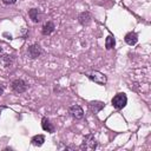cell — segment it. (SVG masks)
<instances>
[{
    "label": "cell",
    "instance_id": "5",
    "mask_svg": "<svg viewBox=\"0 0 151 151\" xmlns=\"http://www.w3.org/2000/svg\"><path fill=\"white\" fill-rule=\"evenodd\" d=\"M27 52H28V55H29L31 59H35V58L40 57L44 51H42V48H41L38 44H34V45H31V46L28 47Z\"/></svg>",
    "mask_w": 151,
    "mask_h": 151
},
{
    "label": "cell",
    "instance_id": "15",
    "mask_svg": "<svg viewBox=\"0 0 151 151\" xmlns=\"http://www.w3.org/2000/svg\"><path fill=\"white\" fill-rule=\"evenodd\" d=\"M4 5H13L17 2V0H1Z\"/></svg>",
    "mask_w": 151,
    "mask_h": 151
},
{
    "label": "cell",
    "instance_id": "1",
    "mask_svg": "<svg viewBox=\"0 0 151 151\" xmlns=\"http://www.w3.org/2000/svg\"><path fill=\"white\" fill-rule=\"evenodd\" d=\"M87 77L91 81L98 84V85H105L107 83V78L104 73L99 72V71H92L90 73H87Z\"/></svg>",
    "mask_w": 151,
    "mask_h": 151
},
{
    "label": "cell",
    "instance_id": "14",
    "mask_svg": "<svg viewBox=\"0 0 151 151\" xmlns=\"http://www.w3.org/2000/svg\"><path fill=\"white\" fill-rule=\"evenodd\" d=\"M114 45H116V40H114V38H113L112 35H107L106 39H105V47H106V50H111V48H113Z\"/></svg>",
    "mask_w": 151,
    "mask_h": 151
},
{
    "label": "cell",
    "instance_id": "4",
    "mask_svg": "<svg viewBox=\"0 0 151 151\" xmlns=\"http://www.w3.org/2000/svg\"><path fill=\"white\" fill-rule=\"evenodd\" d=\"M12 88L14 92L17 93H24L26 90H27V84L25 80L18 78V79H14L12 81Z\"/></svg>",
    "mask_w": 151,
    "mask_h": 151
},
{
    "label": "cell",
    "instance_id": "2",
    "mask_svg": "<svg viewBox=\"0 0 151 151\" xmlns=\"http://www.w3.org/2000/svg\"><path fill=\"white\" fill-rule=\"evenodd\" d=\"M112 106L117 110H122L123 107H125V105L127 104V97L125 93H117L113 98H112Z\"/></svg>",
    "mask_w": 151,
    "mask_h": 151
},
{
    "label": "cell",
    "instance_id": "7",
    "mask_svg": "<svg viewBox=\"0 0 151 151\" xmlns=\"http://www.w3.org/2000/svg\"><path fill=\"white\" fill-rule=\"evenodd\" d=\"M28 15H29V18L32 19L33 22H39L42 19V13L38 8H31L28 11Z\"/></svg>",
    "mask_w": 151,
    "mask_h": 151
},
{
    "label": "cell",
    "instance_id": "9",
    "mask_svg": "<svg viewBox=\"0 0 151 151\" xmlns=\"http://www.w3.org/2000/svg\"><path fill=\"white\" fill-rule=\"evenodd\" d=\"M54 24L52 22V21H47V22H45L44 25H42V27H41V33L44 34V35H50L51 33H53V31H54Z\"/></svg>",
    "mask_w": 151,
    "mask_h": 151
},
{
    "label": "cell",
    "instance_id": "8",
    "mask_svg": "<svg viewBox=\"0 0 151 151\" xmlns=\"http://www.w3.org/2000/svg\"><path fill=\"white\" fill-rule=\"evenodd\" d=\"M124 40H125V42H126L127 45L133 46V45H136L137 41H138V35H137V33H134V32H129V33L125 35Z\"/></svg>",
    "mask_w": 151,
    "mask_h": 151
},
{
    "label": "cell",
    "instance_id": "13",
    "mask_svg": "<svg viewBox=\"0 0 151 151\" xmlns=\"http://www.w3.org/2000/svg\"><path fill=\"white\" fill-rule=\"evenodd\" d=\"M31 142H32V144L34 146H41L44 144V142H45V137L42 134H37L31 139Z\"/></svg>",
    "mask_w": 151,
    "mask_h": 151
},
{
    "label": "cell",
    "instance_id": "3",
    "mask_svg": "<svg viewBox=\"0 0 151 151\" xmlns=\"http://www.w3.org/2000/svg\"><path fill=\"white\" fill-rule=\"evenodd\" d=\"M97 145H98V143H97L96 138L92 134H87V136H85L80 149H83V150H94L97 147Z\"/></svg>",
    "mask_w": 151,
    "mask_h": 151
},
{
    "label": "cell",
    "instance_id": "11",
    "mask_svg": "<svg viewBox=\"0 0 151 151\" xmlns=\"http://www.w3.org/2000/svg\"><path fill=\"white\" fill-rule=\"evenodd\" d=\"M88 106H90V109H91V111H92L93 113H98L100 110L104 109L105 104H104L103 101H91V103L88 104Z\"/></svg>",
    "mask_w": 151,
    "mask_h": 151
},
{
    "label": "cell",
    "instance_id": "10",
    "mask_svg": "<svg viewBox=\"0 0 151 151\" xmlns=\"http://www.w3.org/2000/svg\"><path fill=\"white\" fill-rule=\"evenodd\" d=\"M41 127H42V130H45V131H47V132H50V133H53L54 132V126H53V124L50 122V119L48 118H46V117H44L42 119H41Z\"/></svg>",
    "mask_w": 151,
    "mask_h": 151
},
{
    "label": "cell",
    "instance_id": "6",
    "mask_svg": "<svg viewBox=\"0 0 151 151\" xmlns=\"http://www.w3.org/2000/svg\"><path fill=\"white\" fill-rule=\"evenodd\" d=\"M71 116L76 119H83L84 118V110L81 109V106L79 105H72L70 109H68Z\"/></svg>",
    "mask_w": 151,
    "mask_h": 151
},
{
    "label": "cell",
    "instance_id": "17",
    "mask_svg": "<svg viewBox=\"0 0 151 151\" xmlns=\"http://www.w3.org/2000/svg\"><path fill=\"white\" fill-rule=\"evenodd\" d=\"M1 53H2V50H1V47H0V54H1Z\"/></svg>",
    "mask_w": 151,
    "mask_h": 151
},
{
    "label": "cell",
    "instance_id": "16",
    "mask_svg": "<svg viewBox=\"0 0 151 151\" xmlns=\"http://www.w3.org/2000/svg\"><path fill=\"white\" fill-rule=\"evenodd\" d=\"M2 93H4V88H2V87H0V96H1Z\"/></svg>",
    "mask_w": 151,
    "mask_h": 151
},
{
    "label": "cell",
    "instance_id": "12",
    "mask_svg": "<svg viewBox=\"0 0 151 151\" xmlns=\"http://www.w3.org/2000/svg\"><path fill=\"white\" fill-rule=\"evenodd\" d=\"M78 20H79V22H80L81 25H87V24L91 21V14H90L88 12H83V13L79 14Z\"/></svg>",
    "mask_w": 151,
    "mask_h": 151
}]
</instances>
